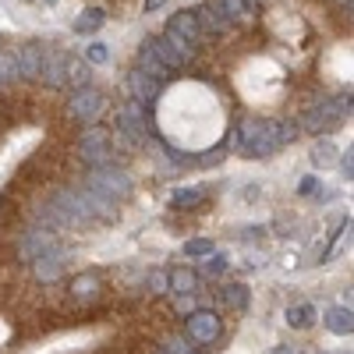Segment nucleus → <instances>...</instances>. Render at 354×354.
Wrapping results in <instances>:
<instances>
[{
    "instance_id": "nucleus-1",
    "label": "nucleus",
    "mask_w": 354,
    "mask_h": 354,
    "mask_svg": "<svg viewBox=\"0 0 354 354\" xmlns=\"http://www.w3.org/2000/svg\"><path fill=\"white\" fill-rule=\"evenodd\" d=\"M301 135L298 121H266V117H248L234 128L230 135V145L234 149H241L245 156L259 160V156H273L280 153L287 142H294Z\"/></svg>"
},
{
    "instance_id": "nucleus-2",
    "label": "nucleus",
    "mask_w": 354,
    "mask_h": 354,
    "mask_svg": "<svg viewBox=\"0 0 354 354\" xmlns=\"http://www.w3.org/2000/svg\"><path fill=\"white\" fill-rule=\"evenodd\" d=\"M351 113V93L340 96V100H330V96H322L315 103L305 106V113L298 117V128L308 131V135H330L344 124V117Z\"/></svg>"
},
{
    "instance_id": "nucleus-3",
    "label": "nucleus",
    "mask_w": 354,
    "mask_h": 354,
    "mask_svg": "<svg viewBox=\"0 0 354 354\" xmlns=\"http://www.w3.org/2000/svg\"><path fill=\"white\" fill-rule=\"evenodd\" d=\"M113 135L117 142L124 145V149H135V145H142L145 138H149V121H145V106L128 100L121 110H117V121H113Z\"/></svg>"
},
{
    "instance_id": "nucleus-4",
    "label": "nucleus",
    "mask_w": 354,
    "mask_h": 354,
    "mask_svg": "<svg viewBox=\"0 0 354 354\" xmlns=\"http://www.w3.org/2000/svg\"><path fill=\"white\" fill-rule=\"evenodd\" d=\"M85 188H93V192H100V195H106V198H113V202H121V198H131L135 181H131L128 170L106 163V167H93V170H88Z\"/></svg>"
},
{
    "instance_id": "nucleus-5",
    "label": "nucleus",
    "mask_w": 354,
    "mask_h": 354,
    "mask_svg": "<svg viewBox=\"0 0 354 354\" xmlns=\"http://www.w3.org/2000/svg\"><path fill=\"white\" fill-rule=\"evenodd\" d=\"M103 110H106V96L100 93V88H93V85L75 88L71 100H68V117H71V121H82V124L100 121Z\"/></svg>"
},
{
    "instance_id": "nucleus-6",
    "label": "nucleus",
    "mask_w": 354,
    "mask_h": 354,
    "mask_svg": "<svg viewBox=\"0 0 354 354\" xmlns=\"http://www.w3.org/2000/svg\"><path fill=\"white\" fill-rule=\"evenodd\" d=\"M78 156L88 163V167H106L113 163V145H110V131L93 124L85 128V135L78 138Z\"/></svg>"
},
{
    "instance_id": "nucleus-7",
    "label": "nucleus",
    "mask_w": 354,
    "mask_h": 354,
    "mask_svg": "<svg viewBox=\"0 0 354 354\" xmlns=\"http://www.w3.org/2000/svg\"><path fill=\"white\" fill-rule=\"evenodd\" d=\"M185 337L198 347H209L223 337V322L216 312H205V308H195L188 319H185Z\"/></svg>"
},
{
    "instance_id": "nucleus-8",
    "label": "nucleus",
    "mask_w": 354,
    "mask_h": 354,
    "mask_svg": "<svg viewBox=\"0 0 354 354\" xmlns=\"http://www.w3.org/2000/svg\"><path fill=\"white\" fill-rule=\"evenodd\" d=\"M167 36H177V39H185L188 46H195L198 50V43H202V25H198V15L195 11H174L170 18H167V28H163Z\"/></svg>"
},
{
    "instance_id": "nucleus-9",
    "label": "nucleus",
    "mask_w": 354,
    "mask_h": 354,
    "mask_svg": "<svg viewBox=\"0 0 354 354\" xmlns=\"http://www.w3.org/2000/svg\"><path fill=\"white\" fill-rule=\"evenodd\" d=\"M78 195H82V205H85V213H88V223H113L117 220V202L113 198H106V195H100V192H93V188H78Z\"/></svg>"
},
{
    "instance_id": "nucleus-10",
    "label": "nucleus",
    "mask_w": 354,
    "mask_h": 354,
    "mask_svg": "<svg viewBox=\"0 0 354 354\" xmlns=\"http://www.w3.org/2000/svg\"><path fill=\"white\" fill-rule=\"evenodd\" d=\"M15 53H18V78H28V82L43 78V64H46V53H50L43 43H25Z\"/></svg>"
},
{
    "instance_id": "nucleus-11",
    "label": "nucleus",
    "mask_w": 354,
    "mask_h": 354,
    "mask_svg": "<svg viewBox=\"0 0 354 354\" xmlns=\"http://www.w3.org/2000/svg\"><path fill=\"white\" fill-rule=\"evenodd\" d=\"M46 252H57V234H53L50 227H32V230L21 238V259L32 262V259L46 255Z\"/></svg>"
},
{
    "instance_id": "nucleus-12",
    "label": "nucleus",
    "mask_w": 354,
    "mask_h": 354,
    "mask_svg": "<svg viewBox=\"0 0 354 354\" xmlns=\"http://www.w3.org/2000/svg\"><path fill=\"white\" fill-rule=\"evenodd\" d=\"M128 93H131L135 103L149 106V103H156V96H160V82L149 78V75H142L138 68H131V71H128Z\"/></svg>"
},
{
    "instance_id": "nucleus-13",
    "label": "nucleus",
    "mask_w": 354,
    "mask_h": 354,
    "mask_svg": "<svg viewBox=\"0 0 354 354\" xmlns=\"http://www.w3.org/2000/svg\"><path fill=\"white\" fill-rule=\"evenodd\" d=\"M135 68L142 71V75H149V78H156L160 85L170 78V68L156 57V50L149 46V39H142V46H138V57H135Z\"/></svg>"
},
{
    "instance_id": "nucleus-14",
    "label": "nucleus",
    "mask_w": 354,
    "mask_h": 354,
    "mask_svg": "<svg viewBox=\"0 0 354 354\" xmlns=\"http://www.w3.org/2000/svg\"><path fill=\"white\" fill-rule=\"evenodd\" d=\"M32 273H36L39 283H57V280H61L64 277V255H61V248L32 259Z\"/></svg>"
},
{
    "instance_id": "nucleus-15",
    "label": "nucleus",
    "mask_w": 354,
    "mask_h": 354,
    "mask_svg": "<svg viewBox=\"0 0 354 354\" xmlns=\"http://www.w3.org/2000/svg\"><path fill=\"white\" fill-rule=\"evenodd\" d=\"M64 61H68L64 53H46V64H43V78H39V82H46V85H53V88H68Z\"/></svg>"
},
{
    "instance_id": "nucleus-16",
    "label": "nucleus",
    "mask_w": 354,
    "mask_h": 354,
    "mask_svg": "<svg viewBox=\"0 0 354 354\" xmlns=\"http://www.w3.org/2000/svg\"><path fill=\"white\" fill-rule=\"evenodd\" d=\"M71 298L75 301H96L100 298V277L96 273H78L71 280Z\"/></svg>"
},
{
    "instance_id": "nucleus-17",
    "label": "nucleus",
    "mask_w": 354,
    "mask_h": 354,
    "mask_svg": "<svg viewBox=\"0 0 354 354\" xmlns=\"http://www.w3.org/2000/svg\"><path fill=\"white\" fill-rule=\"evenodd\" d=\"M326 330L330 333H337V337H351V330H354V315H351V308H344V305H337V308H326Z\"/></svg>"
},
{
    "instance_id": "nucleus-18",
    "label": "nucleus",
    "mask_w": 354,
    "mask_h": 354,
    "mask_svg": "<svg viewBox=\"0 0 354 354\" xmlns=\"http://www.w3.org/2000/svg\"><path fill=\"white\" fill-rule=\"evenodd\" d=\"M103 21H106V11L103 8H85L75 18V32L78 36H93V32H100V28H103Z\"/></svg>"
},
{
    "instance_id": "nucleus-19",
    "label": "nucleus",
    "mask_w": 354,
    "mask_h": 354,
    "mask_svg": "<svg viewBox=\"0 0 354 354\" xmlns=\"http://www.w3.org/2000/svg\"><path fill=\"white\" fill-rule=\"evenodd\" d=\"M315 319H319V312H315V305H308V301L287 308V326H294V330H312Z\"/></svg>"
},
{
    "instance_id": "nucleus-20",
    "label": "nucleus",
    "mask_w": 354,
    "mask_h": 354,
    "mask_svg": "<svg viewBox=\"0 0 354 354\" xmlns=\"http://www.w3.org/2000/svg\"><path fill=\"white\" fill-rule=\"evenodd\" d=\"M198 290V273L195 270H174L170 273V294L174 298H185V294Z\"/></svg>"
},
{
    "instance_id": "nucleus-21",
    "label": "nucleus",
    "mask_w": 354,
    "mask_h": 354,
    "mask_svg": "<svg viewBox=\"0 0 354 354\" xmlns=\"http://www.w3.org/2000/svg\"><path fill=\"white\" fill-rule=\"evenodd\" d=\"M220 301H223L227 308H234V312H245V308H248V287H245V283H227V287L220 290Z\"/></svg>"
},
{
    "instance_id": "nucleus-22",
    "label": "nucleus",
    "mask_w": 354,
    "mask_h": 354,
    "mask_svg": "<svg viewBox=\"0 0 354 354\" xmlns=\"http://www.w3.org/2000/svg\"><path fill=\"white\" fill-rule=\"evenodd\" d=\"M18 82V53L15 50H0V88Z\"/></svg>"
},
{
    "instance_id": "nucleus-23",
    "label": "nucleus",
    "mask_w": 354,
    "mask_h": 354,
    "mask_svg": "<svg viewBox=\"0 0 354 354\" xmlns=\"http://www.w3.org/2000/svg\"><path fill=\"white\" fill-rule=\"evenodd\" d=\"M64 75H68V85H75V88L88 85V64L78 61V57H68L64 61Z\"/></svg>"
},
{
    "instance_id": "nucleus-24",
    "label": "nucleus",
    "mask_w": 354,
    "mask_h": 354,
    "mask_svg": "<svg viewBox=\"0 0 354 354\" xmlns=\"http://www.w3.org/2000/svg\"><path fill=\"white\" fill-rule=\"evenodd\" d=\"M340 156H337V145L333 142H315V149H312V163L319 167V170H326V167H333Z\"/></svg>"
},
{
    "instance_id": "nucleus-25",
    "label": "nucleus",
    "mask_w": 354,
    "mask_h": 354,
    "mask_svg": "<svg viewBox=\"0 0 354 354\" xmlns=\"http://www.w3.org/2000/svg\"><path fill=\"white\" fill-rule=\"evenodd\" d=\"M170 202H174V209H192V205L202 202V188H177Z\"/></svg>"
},
{
    "instance_id": "nucleus-26",
    "label": "nucleus",
    "mask_w": 354,
    "mask_h": 354,
    "mask_svg": "<svg viewBox=\"0 0 354 354\" xmlns=\"http://www.w3.org/2000/svg\"><path fill=\"white\" fill-rule=\"evenodd\" d=\"M227 266H230V259H227L223 252H213V255H205L202 273H205V277H220V273H227Z\"/></svg>"
},
{
    "instance_id": "nucleus-27",
    "label": "nucleus",
    "mask_w": 354,
    "mask_h": 354,
    "mask_svg": "<svg viewBox=\"0 0 354 354\" xmlns=\"http://www.w3.org/2000/svg\"><path fill=\"white\" fill-rule=\"evenodd\" d=\"M216 252V245L209 241V238H192L188 245H185V255L188 259H205V255H213Z\"/></svg>"
},
{
    "instance_id": "nucleus-28",
    "label": "nucleus",
    "mask_w": 354,
    "mask_h": 354,
    "mask_svg": "<svg viewBox=\"0 0 354 354\" xmlns=\"http://www.w3.org/2000/svg\"><path fill=\"white\" fill-rule=\"evenodd\" d=\"M170 290V273L167 270H153L149 273V294H167Z\"/></svg>"
},
{
    "instance_id": "nucleus-29",
    "label": "nucleus",
    "mask_w": 354,
    "mask_h": 354,
    "mask_svg": "<svg viewBox=\"0 0 354 354\" xmlns=\"http://www.w3.org/2000/svg\"><path fill=\"white\" fill-rule=\"evenodd\" d=\"M195 347H192V340L188 337H170L167 344H163V354H192Z\"/></svg>"
},
{
    "instance_id": "nucleus-30",
    "label": "nucleus",
    "mask_w": 354,
    "mask_h": 354,
    "mask_svg": "<svg viewBox=\"0 0 354 354\" xmlns=\"http://www.w3.org/2000/svg\"><path fill=\"white\" fill-rule=\"evenodd\" d=\"M106 61H110V50L103 43H93L85 50V64H106Z\"/></svg>"
},
{
    "instance_id": "nucleus-31",
    "label": "nucleus",
    "mask_w": 354,
    "mask_h": 354,
    "mask_svg": "<svg viewBox=\"0 0 354 354\" xmlns=\"http://www.w3.org/2000/svg\"><path fill=\"white\" fill-rule=\"evenodd\" d=\"M223 156H227V149H213L209 156H198V163L202 167H216V163H223Z\"/></svg>"
},
{
    "instance_id": "nucleus-32",
    "label": "nucleus",
    "mask_w": 354,
    "mask_h": 354,
    "mask_svg": "<svg viewBox=\"0 0 354 354\" xmlns=\"http://www.w3.org/2000/svg\"><path fill=\"white\" fill-rule=\"evenodd\" d=\"M174 301H177V312H181V315H192V312H195L192 294H185V298H174Z\"/></svg>"
},
{
    "instance_id": "nucleus-33",
    "label": "nucleus",
    "mask_w": 354,
    "mask_h": 354,
    "mask_svg": "<svg viewBox=\"0 0 354 354\" xmlns=\"http://www.w3.org/2000/svg\"><path fill=\"white\" fill-rule=\"evenodd\" d=\"M340 170H344V177H351V174H354V160H351V149H347V153L340 156Z\"/></svg>"
},
{
    "instance_id": "nucleus-34",
    "label": "nucleus",
    "mask_w": 354,
    "mask_h": 354,
    "mask_svg": "<svg viewBox=\"0 0 354 354\" xmlns=\"http://www.w3.org/2000/svg\"><path fill=\"white\" fill-rule=\"evenodd\" d=\"M319 188V181H315V177H305V181H301V195H312Z\"/></svg>"
},
{
    "instance_id": "nucleus-35",
    "label": "nucleus",
    "mask_w": 354,
    "mask_h": 354,
    "mask_svg": "<svg viewBox=\"0 0 354 354\" xmlns=\"http://www.w3.org/2000/svg\"><path fill=\"white\" fill-rule=\"evenodd\" d=\"M163 8V0H145V11H160Z\"/></svg>"
},
{
    "instance_id": "nucleus-36",
    "label": "nucleus",
    "mask_w": 354,
    "mask_h": 354,
    "mask_svg": "<svg viewBox=\"0 0 354 354\" xmlns=\"http://www.w3.org/2000/svg\"><path fill=\"white\" fill-rule=\"evenodd\" d=\"M273 354H301V351H298V347H277Z\"/></svg>"
},
{
    "instance_id": "nucleus-37",
    "label": "nucleus",
    "mask_w": 354,
    "mask_h": 354,
    "mask_svg": "<svg viewBox=\"0 0 354 354\" xmlns=\"http://www.w3.org/2000/svg\"><path fill=\"white\" fill-rule=\"evenodd\" d=\"M46 4H57V0H46Z\"/></svg>"
},
{
    "instance_id": "nucleus-38",
    "label": "nucleus",
    "mask_w": 354,
    "mask_h": 354,
    "mask_svg": "<svg viewBox=\"0 0 354 354\" xmlns=\"http://www.w3.org/2000/svg\"><path fill=\"white\" fill-rule=\"evenodd\" d=\"M156 354H163V351H156Z\"/></svg>"
}]
</instances>
